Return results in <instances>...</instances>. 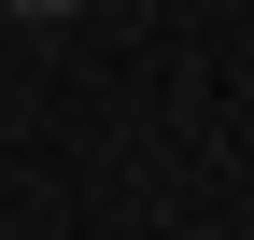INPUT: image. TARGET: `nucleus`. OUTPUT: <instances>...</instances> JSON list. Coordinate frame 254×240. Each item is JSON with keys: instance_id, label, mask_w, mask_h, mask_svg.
Instances as JSON below:
<instances>
[{"instance_id": "nucleus-1", "label": "nucleus", "mask_w": 254, "mask_h": 240, "mask_svg": "<svg viewBox=\"0 0 254 240\" xmlns=\"http://www.w3.org/2000/svg\"><path fill=\"white\" fill-rule=\"evenodd\" d=\"M0 14H85V0H0Z\"/></svg>"}]
</instances>
